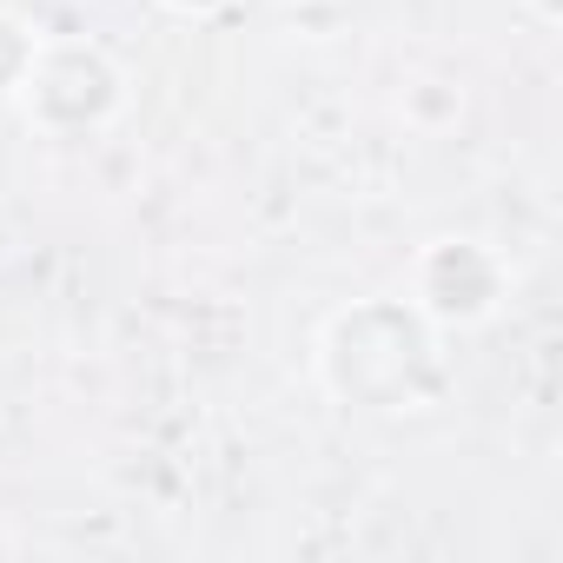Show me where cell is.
<instances>
[{
	"mask_svg": "<svg viewBox=\"0 0 563 563\" xmlns=\"http://www.w3.org/2000/svg\"><path fill=\"white\" fill-rule=\"evenodd\" d=\"M530 14H537V27H563V0H530Z\"/></svg>",
	"mask_w": 563,
	"mask_h": 563,
	"instance_id": "obj_7",
	"label": "cell"
},
{
	"mask_svg": "<svg viewBox=\"0 0 563 563\" xmlns=\"http://www.w3.org/2000/svg\"><path fill=\"white\" fill-rule=\"evenodd\" d=\"M166 14H186V21H212V14H225L232 0H159Z\"/></svg>",
	"mask_w": 563,
	"mask_h": 563,
	"instance_id": "obj_6",
	"label": "cell"
},
{
	"mask_svg": "<svg viewBox=\"0 0 563 563\" xmlns=\"http://www.w3.org/2000/svg\"><path fill=\"white\" fill-rule=\"evenodd\" d=\"M510 299V265L484 239H431L411 258V306L438 332H471L490 325Z\"/></svg>",
	"mask_w": 563,
	"mask_h": 563,
	"instance_id": "obj_3",
	"label": "cell"
},
{
	"mask_svg": "<svg viewBox=\"0 0 563 563\" xmlns=\"http://www.w3.org/2000/svg\"><path fill=\"white\" fill-rule=\"evenodd\" d=\"M319 385L358 411H424L444 385L438 325L411 299H358L319 332Z\"/></svg>",
	"mask_w": 563,
	"mask_h": 563,
	"instance_id": "obj_1",
	"label": "cell"
},
{
	"mask_svg": "<svg viewBox=\"0 0 563 563\" xmlns=\"http://www.w3.org/2000/svg\"><path fill=\"white\" fill-rule=\"evenodd\" d=\"M41 47H47V34H41L34 21L0 14V100H14V93L27 87V74H34Z\"/></svg>",
	"mask_w": 563,
	"mask_h": 563,
	"instance_id": "obj_4",
	"label": "cell"
},
{
	"mask_svg": "<svg viewBox=\"0 0 563 563\" xmlns=\"http://www.w3.org/2000/svg\"><path fill=\"white\" fill-rule=\"evenodd\" d=\"M27 126L47 140H87L100 126H113V113L126 107V74L107 47L93 41H47L27 87L14 93Z\"/></svg>",
	"mask_w": 563,
	"mask_h": 563,
	"instance_id": "obj_2",
	"label": "cell"
},
{
	"mask_svg": "<svg viewBox=\"0 0 563 563\" xmlns=\"http://www.w3.org/2000/svg\"><path fill=\"white\" fill-rule=\"evenodd\" d=\"M398 113H405L418 133H444V126H457V120H464V93H457L451 80H418V87H405Z\"/></svg>",
	"mask_w": 563,
	"mask_h": 563,
	"instance_id": "obj_5",
	"label": "cell"
}]
</instances>
